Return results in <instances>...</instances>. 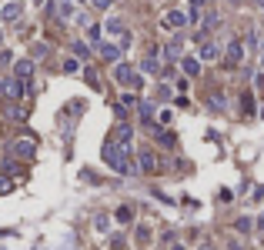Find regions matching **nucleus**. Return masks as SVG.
Masks as SVG:
<instances>
[{
	"mask_svg": "<svg viewBox=\"0 0 264 250\" xmlns=\"http://www.w3.org/2000/svg\"><path fill=\"white\" fill-rule=\"evenodd\" d=\"M154 134H157V140H161L164 147H174V134H168V130H161V127H154Z\"/></svg>",
	"mask_w": 264,
	"mask_h": 250,
	"instance_id": "23",
	"label": "nucleus"
},
{
	"mask_svg": "<svg viewBox=\"0 0 264 250\" xmlns=\"http://www.w3.org/2000/svg\"><path fill=\"white\" fill-rule=\"evenodd\" d=\"M3 190H10V180H7V177H0V193Z\"/></svg>",
	"mask_w": 264,
	"mask_h": 250,
	"instance_id": "34",
	"label": "nucleus"
},
{
	"mask_svg": "<svg viewBox=\"0 0 264 250\" xmlns=\"http://www.w3.org/2000/svg\"><path fill=\"white\" fill-rule=\"evenodd\" d=\"M71 50H74V57H77V60H87V57H91V47H87L84 40H77V43H71Z\"/></svg>",
	"mask_w": 264,
	"mask_h": 250,
	"instance_id": "17",
	"label": "nucleus"
},
{
	"mask_svg": "<svg viewBox=\"0 0 264 250\" xmlns=\"http://www.w3.org/2000/svg\"><path fill=\"white\" fill-rule=\"evenodd\" d=\"M168 250H184V244H177V240H170V244H168Z\"/></svg>",
	"mask_w": 264,
	"mask_h": 250,
	"instance_id": "35",
	"label": "nucleus"
},
{
	"mask_svg": "<svg viewBox=\"0 0 264 250\" xmlns=\"http://www.w3.org/2000/svg\"><path fill=\"white\" fill-rule=\"evenodd\" d=\"M201 23H204V27H208V30H214V27H217V23H221V17H217V14H214V10H208V14H204V17H201Z\"/></svg>",
	"mask_w": 264,
	"mask_h": 250,
	"instance_id": "19",
	"label": "nucleus"
},
{
	"mask_svg": "<svg viewBox=\"0 0 264 250\" xmlns=\"http://www.w3.org/2000/svg\"><path fill=\"white\" fill-rule=\"evenodd\" d=\"M94 227H97V230H107V227H111V220H107V217L100 213V217H97V220H94Z\"/></svg>",
	"mask_w": 264,
	"mask_h": 250,
	"instance_id": "30",
	"label": "nucleus"
},
{
	"mask_svg": "<svg viewBox=\"0 0 264 250\" xmlns=\"http://www.w3.org/2000/svg\"><path fill=\"white\" fill-rule=\"evenodd\" d=\"M104 27H107V34H124V23H120V17H111Z\"/></svg>",
	"mask_w": 264,
	"mask_h": 250,
	"instance_id": "21",
	"label": "nucleus"
},
{
	"mask_svg": "<svg viewBox=\"0 0 264 250\" xmlns=\"http://www.w3.org/2000/svg\"><path fill=\"white\" fill-rule=\"evenodd\" d=\"M224 54H227V67H238V63L244 60V47H241V40H231Z\"/></svg>",
	"mask_w": 264,
	"mask_h": 250,
	"instance_id": "6",
	"label": "nucleus"
},
{
	"mask_svg": "<svg viewBox=\"0 0 264 250\" xmlns=\"http://www.w3.org/2000/svg\"><path fill=\"white\" fill-rule=\"evenodd\" d=\"M137 170H144V173H151V170H157V157H154V150H141L137 154Z\"/></svg>",
	"mask_w": 264,
	"mask_h": 250,
	"instance_id": "7",
	"label": "nucleus"
},
{
	"mask_svg": "<svg viewBox=\"0 0 264 250\" xmlns=\"http://www.w3.org/2000/svg\"><path fill=\"white\" fill-rule=\"evenodd\" d=\"M141 70H144V74H161V60H157V50H151L147 57L141 60Z\"/></svg>",
	"mask_w": 264,
	"mask_h": 250,
	"instance_id": "9",
	"label": "nucleus"
},
{
	"mask_svg": "<svg viewBox=\"0 0 264 250\" xmlns=\"http://www.w3.org/2000/svg\"><path fill=\"white\" fill-rule=\"evenodd\" d=\"M227 3H231V7H238V3H244V0H227Z\"/></svg>",
	"mask_w": 264,
	"mask_h": 250,
	"instance_id": "37",
	"label": "nucleus"
},
{
	"mask_svg": "<svg viewBox=\"0 0 264 250\" xmlns=\"http://www.w3.org/2000/svg\"><path fill=\"white\" fill-rule=\"evenodd\" d=\"M261 117H264V110H261Z\"/></svg>",
	"mask_w": 264,
	"mask_h": 250,
	"instance_id": "45",
	"label": "nucleus"
},
{
	"mask_svg": "<svg viewBox=\"0 0 264 250\" xmlns=\"http://www.w3.org/2000/svg\"><path fill=\"white\" fill-rule=\"evenodd\" d=\"M120 107H124V110L137 107V97H134V94H124V97H120Z\"/></svg>",
	"mask_w": 264,
	"mask_h": 250,
	"instance_id": "26",
	"label": "nucleus"
},
{
	"mask_svg": "<svg viewBox=\"0 0 264 250\" xmlns=\"http://www.w3.org/2000/svg\"><path fill=\"white\" fill-rule=\"evenodd\" d=\"M91 3H94L97 10H111V0H91Z\"/></svg>",
	"mask_w": 264,
	"mask_h": 250,
	"instance_id": "33",
	"label": "nucleus"
},
{
	"mask_svg": "<svg viewBox=\"0 0 264 250\" xmlns=\"http://www.w3.org/2000/svg\"><path fill=\"white\" fill-rule=\"evenodd\" d=\"M14 74H17L20 80H30V74H34V57L17 60V63H14Z\"/></svg>",
	"mask_w": 264,
	"mask_h": 250,
	"instance_id": "8",
	"label": "nucleus"
},
{
	"mask_svg": "<svg viewBox=\"0 0 264 250\" xmlns=\"http://www.w3.org/2000/svg\"><path fill=\"white\" fill-rule=\"evenodd\" d=\"M100 57L107 60V63H117V60H120V47H114V43H100Z\"/></svg>",
	"mask_w": 264,
	"mask_h": 250,
	"instance_id": "13",
	"label": "nucleus"
},
{
	"mask_svg": "<svg viewBox=\"0 0 264 250\" xmlns=\"http://www.w3.org/2000/svg\"><path fill=\"white\" fill-rule=\"evenodd\" d=\"M10 154H17L20 160H34V154H37V144H34L30 137H24V140H14V144H10Z\"/></svg>",
	"mask_w": 264,
	"mask_h": 250,
	"instance_id": "3",
	"label": "nucleus"
},
{
	"mask_svg": "<svg viewBox=\"0 0 264 250\" xmlns=\"http://www.w3.org/2000/svg\"><path fill=\"white\" fill-rule=\"evenodd\" d=\"M111 247H114V250H124V247H127V240L117 233V237H111Z\"/></svg>",
	"mask_w": 264,
	"mask_h": 250,
	"instance_id": "29",
	"label": "nucleus"
},
{
	"mask_svg": "<svg viewBox=\"0 0 264 250\" xmlns=\"http://www.w3.org/2000/svg\"><path fill=\"white\" fill-rule=\"evenodd\" d=\"M104 164L114 167L117 173H137V167L131 164V150L124 144H117V140H107L104 144Z\"/></svg>",
	"mask_w": 264,
	"mask_h": 250,
	"instance_id": "1",
	"label": "nucleus"
},
{
	"mask_svg": "<svg viewBox=\"0 0 264 250\" xmlns=\"http://www.w3.org/2000/svg\"><path fill=\"white\" fill-rule=\"evenodd\" d=\"M3 87H7V80H0V94H3Z\"/></svg>",
	"mask_w": 264,
	"mask_h": 250,
	"instance_id": "38",
	"label": "nucleus"
},
{
	"mask_svg": "<svg viewBox=\"0 0 264 250\" xmlns=\"http://www.w3.org/2000/svg\"><path fill=\"white\" fill-rule=\"evenodd\" d=\"M137 240H141V244H147V240H151V230H147V227H141V230H137Z\"/></svg>",
	"mask_w": 264,
	"mask_h": 250,
	"instance_id": "32",
	"label": "nucleus"
},
{
	"mask_svg": "<svg viewBox=\"0 0 264 250\" xmlns=\"http://www.w3.org/2000/svg\"><path fill=\"white\" fill-rule=\"evenodd\" d=\"M0 43H3V30H0Z\"/></svg>",
	"mask_w": 264,
	"mask_h": 250,
	"instance_id": "40",
	"label": "nucleus"
},
{
	"mask_svg": "<svg viewBox=\"0 0 264 250\" xmlns=\"http://www.w3.org/2000/svg\"><path fill=\"white\" fill-rule=\"evenodd\" d=\"M261 67H264V60H261Z\"/></svg>",
	"mask_w": 264,
	"mask_h": 250,
	"instance_id": "43",
	"label": "nucleus"
},
{
	"mask_svg": "<svg viewBox=\"0 0 264 250\" xmlns=\"http://www.w3.org/2000/svg\"><path fill=\"white\" fill-rule=\"evenodd\" d=\"M131 137H134L131 124H117V130H114V140H117V144H124V147H127V144H131Z\"/></svg>",
	"mask_w": 264,
	"mask_h": 250,
	"instance_id": "10",
	"label": "nucleus"
},
{
	"mask_svg": "<svg viewBox=\"0 0 264 250\" xmlns=\"http://www.w3.org/2000/svg\"><path fill=\"white\" fill-rule=\"evenodd\" d=\"M64 70H67V74H77V70H80V60H77V57L64 60Z\"/></svg>",
	"mask_w": 264,
	"mask_h": 250,
	"instance_id": "25",
	"label": "nucleus"
},
{
	"mask_svg": "<svg viewBox=\"0 0 264 250\" xmlns=\"http://www.w3.org/2000/svg\"><path fill=\"white\" fill-rule=\"evenodd\" d=\"M197 57H201V60H208V63H211V60H217V57H221V50H217V43H211V40H208V43H201Z\"/></svg>",
	"mask_w": 264,
	"mask_h": 250,
	"instance_id": "11",
	"label": "nucleus"
},
{
	"mask_svg": "<svg viewBox=\"0 0 264 250\" xmlns=\"http://www.w3.org/2000/svg\"><path fill=\"white\" fill-rule=\"evenodd\" d=\"M241 110H244V114H254V97L247 94V90L241 94Z\"/></svg>",
	"mask_w": 264,
	"mask_h": 250,
	"instance_id": "24",
	"label": "nucleus"
},
{
	"mask_svg": "<svg viewBox=\"0 0 264 250\" xmlns=\"http://www.w3.org/2000/svg\"><path fill=\"white\" fill-rule=\"evenodd\" d=\"M197 250H214V247H211V244H201V247H197Z\"/></svg>",
	"mask_w": 264,
	"mask_h": 250,
	"instance_id": "36",
	"label": "nucleus"
},
{
	"mask_svg": "<svg viewBox=\"0 0 264 250\" xmlns=\"http://www.w3.org/2000/svg\"><path fill=\"white\" fill-rule=\"evenodd\" d=\"M261 50H264V43H261Z\"/></svg>",
	"mask_w": 264,
	"mask_h": 250,
	"instance_id": "44",
	"label": "nucleus"
},
{
	"mask_svg": "<svg viewBox=\"0 0 264 250\" xmlns=\"http://www.w3.org/2000/svg\"><path fill=\"white\" fill-rule=\"evenodd\" d=\"M161 27H164V30H181V27H188V14H184V10H168V14L161 17Z\"/></svg>",
	"mask_w": 264,
	"mask_h": 250,
	"instance_id": "4",
	"label": "nucleus"
},
{
	"mask_svg": "<svg viewBox=\"0 0 264 250\" xmlns=\"http://www.w3.org/2000/svg\"><path fill=\"white\" fill-rule=\"evenodd\" d=\"M77 3H84V0H77Z\"/></svg>",
	"mask_w": 264,
	"mask_h": 250,
	"instance_id": "41",
	"label": "nucleus"
},
{
	"mask_svg": "<svg viewBox=\"0 0 264 250\" xmlns=\"http://www.w3.org/2000/svg\"><path fill=\"white\" fill-rule=\"evenodd\" d=\"M34 3H40V0H34Z\"/></svg>",
	"mask_w": 264,
	"mask_h": 250,
	"instance_id": "42",
	"label": "nucleus"
},
{
	"mask_svg": "<svg viewBox=\"0 0 264 250\" xmlns=\"http://www.w3.org/2000/svg\"><path fill=\"white\" fill-rule=\"evenodd\" d=\"M114 217H117V224H131V220H134V207H127V204H124V207H117V213H114Z\"/></svg>",
	"mask_w": 264,
	"mask_h": 250,
	"instance_id": "18",
	"label": "nucleus"
},
{
	"mask_svg": "<svg viewBox=\"0 0 264 250\" xmlns=\"http://www.w3.org/2000/svg\"><path fill=\"white\" fill-rule=\"evenodd\" d=\"M181 70H184L188 77H197V74H201V60H194V57H181Z\"/></svg>",
	"mask_w": 264,
	"mask_h": 250,
	"instance_id": "12",
	"label": "nucleus"
},
{
	"mask_svg": "<svg viewBox=\"0 0 264 250\" xmlns=\"http://www.w3.org/2000/svg\"><path fill=\"white\" fill-rule=\"evenodd\" d=\"M20 14H24V3H20V0H10V3H3V7H0V17L7 20V23L20 20Z\"/></svg>",
	"mask_w": 264,
	"mask_h": 250,
	"instance_id": "5",
	"label": "nucleus"
},
{
	"mask_svg": "<svg viewBox=\"0 0 264 250\" xmlns=\"http://www.w3.org/2000/svg\"><path fill=\"white\" fill-rule=\"evenodd\" d=\"M251 227H254V220H251V217H241V220H238V233H247Z\"/></svg>",
	"mask_w": 264,
	"mask_h": 250,
	"instance_id": "27",
	"label": "nucleus"
},
{
	"mask_svg": "<svg viewBox=\"0 0 264 250\" xmlns=\"http://www.w3.org/2000/svg\"><path fill=\"white\" fill-rule=\"evenodd\" d=\"M137 110H141V120H144V124H151L154 120V107L151 104H137Z\"/></svg>",
	"mask_w": 264,
	"mask_h": 250,
	"instance_id": "22",
	"label": "nucleus"
},
{
	"mask_svg": "<svg viewBox=\"0 0 264 250\" xmlns=\"http://www.w3.org/2000/svg\"><path fill=\"white\" fill-rule=\"evenodd\" d=\"M254 3H258V7H261V10H264V0H254Z\"/></svg>",
	"mask_w": 264,
	"mask_h": 250,
	"instance_id": "39",
	"label": "nucleus"
},
{
	"mask_svg": "<svg viewBox=\"0 0 264 250\" xmlns=\"http://www.w3.org/2000/svg\"><path fill=\"white\" fill-rule=\"evenodd\" d=\"M208 107L221 114V110H227V97H224V94H211V97H208Z\"/></svg>",
	"mask_w": 264,
	"mask_h": 250,
	"instance_id": "15",
	"label": "nucleus"
},
{
	"mask_svg": "<svg viewBox=\"0 0 264 250\" xmlns=\"http://www.w3.org/2000/svg\"><path fill=\"white\" fill-rule=\"evenodd\" d=\"M114 80H117L120 87H127V90H137V87L144 83V80H141V74L134 70L131 63H117V67H114Z\"/></svg>",
	"mask_w": 264,
	"mask_h": 250,
	"instance_id": "2",
	"label": "nucleus"
},
{
	"mask_svg": "<svg viewBox=\"0 0 264 250\" xmlns=\"http://www.w3.org/2000/svg\"><path fill=\"white\" fill-rule=\"evenodd\" d=\"M7 114L14 117V120H24V117H27V110H24V107H17V104H10V110H7Z\"/></svg>",
	"mask_w": 264,
	"mask_h": 250,
	"instance_id": "28",
	"label": "nucleus"
},
{
	"mask_svg": "<svg viewBox=\"0 0 264 250\" xmlns=\"http://www.w3.org/2000/svg\"><path fill=\"white\" fill-rule=\"evenodd\" d=\"M181 47H184V40L174 37V40L168 43V50H164V57H168V60H181Z\"/></svg>",
	"mask_w": 264,
	"mask_h": 250,
	"instance_id": "14",
	"label": "nucleus"
},
{
	"mask_svg": "<svg viewBox=\"0 0 264 250\" xmlns=\"http://www.w3.org/2000/svg\"><path fill=\"white\" fill-rule=\"evenodd\" d=\"M47 54H50V47H47V43H34V47H30V57H34V60L47 57Z\"/></svg>",
	"mask_w": 264,
	"mask_h": 250,
	"instance_id": "20",
	"label": "nucleus"
},
{
	"mask_svg": "<svg viewBox=\"0 0 264 250\" xmlns=\"http://www.w3.org/2000/svg\"><path fill=\"white\" fill-rule=\"evenodd\" d=\"M87 37L94 40V43H100V27H87Z\"/></svg>",
	"mask_w": 264,
	"mask_h": 250,
	"instance_id": "31",
	"label": "nucleus"
},
{
	"mask_svg": "<svg viewBox=\"0 0 264 250\" xmlns=\"http://www.w3.org/2000/svg\"><path fill=\"white\" fill-rule=\"evenodd\" d=\"M57 17L71 20V17H74V3H71V0H60V3H57Z\"/></svg>",
	"mask_w": 264,
	"mask_h": 250,
	"instance_id": "16",
	"label": "nucleus"
}]
</instances>
